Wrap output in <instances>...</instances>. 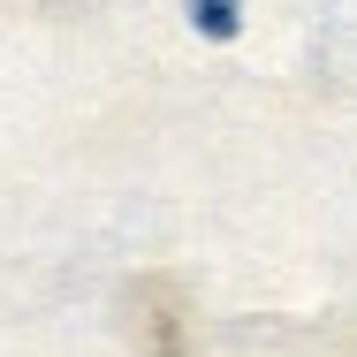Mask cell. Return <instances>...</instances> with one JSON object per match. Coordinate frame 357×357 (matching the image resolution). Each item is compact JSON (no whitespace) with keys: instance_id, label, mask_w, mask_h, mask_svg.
<instances>
[{"instance_id":"1","label":"cell","mask_w":357,"mask_h":357,"mask_svg":"<svg viewBox=\"0 0 357 357\" xmlns=\"http://www.w3.org/2000/svg\"><path fill=\"white\" fill-rule=\"evenodd\" d=\"M137 319V350L144 357H190V312H183V296L167 282H137V304H130Z\"/></svg>"},{"instance_id":"2","label":"cell","mask_w":357,"mask_h":357,"mask_svg":"<svg viewBox=\"0 0 357 357\" xmlns=\"http://www.w3.org/2000/svg\"><path fill=\"white\" fill-rule=\"evenodd\" d=\"M183 8L206 38H236V23H243V0H183Z\"/></svg>"}]
</instances>
